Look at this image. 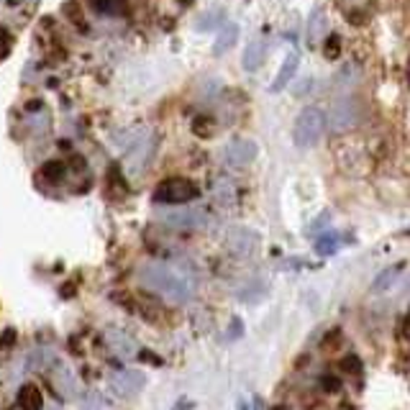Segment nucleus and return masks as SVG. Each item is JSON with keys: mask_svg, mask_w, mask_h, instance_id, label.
<instances>
[{"mask_svg": "<svg viewBox=\"0 0 410 410\" xmlns=\"http://www.w3.org/2000/svg\"><path fill=\"white\" fill-rule=\"evenodd\" d=\"M144 382H147V377L141 372H118L110 377V390L121 397H131L144 387Z\"/></svg>", "mask_w": 410, "mask_h": 410, "instance_id": "obj_7", "label": "nucleus"}, {"mask_svg": "<svg viewBox=\"0 0 410 410\" xmlns=\"http://www.w3.org/2000/svg\"><path fill=\"white\" fill-rule=\"evenodd\" d=\"M95 3V8L100 13H113V11H118V6H121L123 0H93Z\"/></svg>", "mask_w": 410, "mask_h": 410, "instance_id": "obj_20", "label": "nucleus"}, {"mask_svg": "<svg viewBox=\"0 0 410 410\" xmlns=\"http://www.w3.org/2000/svg\"><path fill=\"white\" fill-rule=\"evenodd\" d=\"M54 410H59V408H54Z\"/></svg>", "mask_w": 410, "mask_h": 410, "instance_id": "obj_27", "label": "nucleus"}, {"mask_svg": "<svg viewBox=\"0 0 410 410\" xmlns=\"http://www.w3.org/2000/svg\"><path fill=\"white\" fill-rule=\"evenodd\" d=\"M339 249V236H336V233H333V236H323L320 238L318 243H315V251H318V254H333V251Z\"/></svg>", "mask_w": 410, "mask_h": 410, "instance_id": "obj_17", "label": "nucleus"}, {"mask_svg": "<svg viewBox=\"0 0 410 410\" xmlns=\"http://www.w3.org/2000/svg\"><path fill=\"white\" fill-rule=\"evenodd\" d=\"M19 408L21 410H44V397L36 384H23L19 390Z\"/></svg>", "mask_w": 410, "mask_h": 410, "instance_id": "obj_10", "label": "nucleus"}, {"mask_svg": "<svg viewBox=\"0 0 410 410\" xmlns=\"http://www.w3.org/2000/svg\"><path fill=\"white\" fill-rule=\"evenodd\" d=\"M238 410H249V405H238Z\"/></svg>", "mask_w": 410, "mask_h": 410, "instance_id": "obj_25", "label": "nucleus"}, {"mask_svg": "<svg viewBox=\"0 0 410 410\" xmlns=\"http://www.w3.org/2000/svg\"><path fill=\"white\" fill-rule=\"evenodd\" d=\"M298 64H300V57L295 54V51H290L288 54V59L282 62V67H280V72H277V80L272 83V93H280V90H285L290 85V80L295 77V72H298Z\"/></svg>", "mask_w": 410, "mask_h": 410, "instance_id": "obj_9", "label": "nucleus"}, {"mask_svg": "<svg viewBox=\"0 0 410 410\" xmlns=\"http://www.w3.org/2000/svg\"><path fill=\"white\" fill-rule=\"evenodd\" d=\"M308 33H310V41H320L326 36V16L320 11H315L310 16V26H308Z\"/></svg>", "mask_w": 410, "mask_h": 410, "instance_id": "obj_16", "label": "nucleus"}, {"mask_svg": "<svg viewBox=\"0 0 410 410\" xmlns=\"http://www.w3.org/2000/svg\"><path fill=\"white\" fill-rule=\"evenodd\" d=\"M224 159L228 167H249L256 159V144L251 139H233L228 147L224 149Z\"/></svg>", "mask_w": 410, "mask_h": 410, "instance_id": "obj_5", "label": "nucleus"}, {"mask_svg": "<svg viewBox=\"0 0 410 410\" xmlns=\"http://www.w3.org/2000/svg\"><path fill=\"white\" fill-rule=\"evenodd\" d=\"M339 379H336V377H326V379H323V387H326V390H339Z\"/></svg>", "mask_w": 410, "mask_h": 410, "instance_id": "obj_22", "label": "nucleus"}, {"mask_svg": "<svg viewBox=\"0 0 410 410\" xmlns=\"http://www.w3.org/2000/svg\"><path fill=\"white\" fill-rule=\"evenodd\" d=\"M200 190L187 177H167L154 187V203L162 205H187L198 198Z\"/></svg>", "mask_w": 410, "mask_h": 410, "instance_id": "obj_2", "label": "nucleus"}, {"mask_svg": "<svg viewBox=\"0 0 410 410\" xmlns=\"http://www.w3.org/2000/svg\"><path fill=\"white\" fill-rule=\"evenodd\" d=\"M139 280L141 285L152 293L162 295L164 300L169 303H187L195 293V282L190 275L179 272V269L169 267V264H147V267L139 269Z\"/></svg>", "mask_w": 410, "mask_h": 410, "instance_id": "obj_1", "label": "nucleus"}, {"mask_svg": "<svg viewBox=\"0 0 410 410\" xmlns=\"http://www.w3.org/2000/svg\"><path fill=\"white\" fill-rule=\"evenodd\" d=\"M333 134H344L349 128L359 123V102L357 98H341L331 105V115H328Z\"/></svg>", "mask_w": 410, "mask_h": 410, "instance_id": "obj_4", "label": "nucleus"}, {"mask_svg": "<svg viewBox=\"0 0 410 410\" xmlns=\"http://www.w3.org/2000/svg\"><path fill=\"white\" fill-rule=\"evenodd\" d=\"M400 272H403V264L384 269L382 275H379L377 280H374V285H372V293H384V290H390L392 285H395L397 277H400Z\"/></svg>", "mask_w": 410, "mask_h": 410, "instance_id": "obj_14", "label": "nucleus"}, {"mask_svg": "<svg viewBox=\"0 0 410 410\" xmlns=\"http://www.w3.org/2000/svg\"><path fill=\"white\" fill-rule=\"evenodd\" d=\"M341 367H344V369H354V374H359V369H362L357 357H346L344 362H341Z\"/></svg>", "mask_w": 410, "mask_h": 410, "instance_id": "obj_21", "label": "nucleus"}, {"mask_svg": "<svg viewBox=\"0 0 410 410\" xmlns=\"http://www.w3.org/2000/svg\"><path fill=\"white\" fill-rule=\"evenodd\" d=\"M51 382H54V387L59 390V395L67 397V400H80V397H83V384L77 382V377L67 367H59V369L54 367Z\"/></svg>", "mask_w": 410, "mask_h": 410, "instance_id": "obj_6", "label": "nucleus"}, {"mask_svg": "<svg viewBox=\"0 0 410 410\" xmlns=\"http://www.w3.org/2000/svg\"><path fill=\"white\" fill-rule=\"evenodd\" d=\"M403 336H405V339L410 341V313L405 315V323H403Z\"/></svg>", "mask_w": 410, "mask_h": 410, "instance_id": "obj_23", "label": "nucleus"}, {"mask_svg": "<svg viewBox=\"0 0 410 410\" xmlns=\"http://www.w3.org/2000/svg\"><path fill=\"white\" fill-rule=\"evenodd\" d=\"M408 233H410V228H408Z\"/></svg>", "mask_w": 410, "mask_h": 410, "instance_id": "obj_26", "label": "nucleus"}, {"mask_svg": "<svg viewBox=\"0 0 410 410\" xmlns=\"http://www.w3.org/2000/svg\"><path fill=\"white\" fill-rule=\"evenodd\" d=\"M326 128V115L320 108H303L300 115L295 118V128H293V139H295V147L308 149L313 147L315 141L320 139Z\"/></svg>", "mask_w": 410, "mask_h": 410, "instance_id": "obj_3", "label": "nucleus"}, {"mask_svg": "<svg viewBox=\"0 0 410 410\" xmlns=\"http://www.w3.org/2000/svg\"><path fill=\"white\" fill-rule=\"evenodd\" d=\"M264 62V44L262 41H251L246 49H243V57H241V64H243V70H259Z\"/></svg>", "mask_w": 410, "mask_h": 410, "instance_id": "obj_11", "label": "nucleus"}, {"mask_svg": "<svg viewBox=\"0 0 410 410\" xmlns=\"http://www.w3.org/2000/svg\"><path fill=\"white\" fill-rule=\"evenodd\" d=\"M6 51V41H3V36H0V54Z\"/></svg>", "mask_w": 410, "mask_h": 410, "instance_id": "obj_24", "label": "nucleus"}, {"mask_svg": "<svg viewBox=\"0 0 410 410\" xmlns=\"http://www.w3.org/2000/svg\"><path fill=\"white\" fill-rule=\"evenodd\" d=\"M64 172H67V167H64V162L59 159H51L46 162L41 169H38V177L46 179V182H59V179L64 177Z\"/></svg>", "mask_w": 410, "mask_h": 410, "instance_id": "obj_15", "label": "nucleus"}, {"mask_svg": "<svg viewBox=\"0 0 410 410\" xmlns=\"http://www.w3.org/2000/svg\"><path fill=\"white\" fill-rule=\"evenodd\" d=\"M339 51H341V38L336 36V33H331V38L326 41V57L336 59V57H339Z\"/></svg>", "mask_w": 410, "mask_h": 410, "instance_id": "obj_19", "label": "nucleus"}, {"mask_svg": "<svg viewBox=\"0 0 410 410\" xmlns=\"http://www.w3.org/2000/svg\"><path fill=\"white\" fill-rule=\"evenodd\" d=\"M108 344L115 354H121V357H134L136 354V344L134 339H128L123 331H108Z\"/></svg>", "mask_w": 410, "mask_h": 410, "instance_id": "obj_12", "label": "nucleus"}, {"mask_svg": "<svg viewBox=\"0 0 410 410\" xmlns=\"http://www.w3.org/2000/svg\"><path fill=\"white\" fill-rule=\"evenodd\" d=\"M256 241H259V236L249 228H233L228 233V249L238 256H249L256 249Z\"/></svg>", "mask_w": 410, "mask_h": 410, "instance_id": "obj_8", "label": "nucleus"}, {"mask_svg": "<svg viewBox=\"0 0 410 410\" xmlns=\"http://www.w3.org/2000/svg\"><path fill=\"white\" fill-rule=\"evenodd\" d=\"M238 38V26L236 23H226L224 31L218 33L216 44H213V54H224V51H228L231 46L236 44Z\"/></svg>", "mask_w": 410, "mask_h": 410, "instance_id": "obj_13", "label": "nucleus"}, {"mask_svg": "<svg viewBox=\"0 0 410 410\" xmlns=\"http://www.w3.org/2000/svg\"><path fill=\"white\" fill-rule=\"evenodd\" d=\"M198 213H182V216H169L167 218V224L169 226H182V228H185V226H198Z\"/></svg>", "mask_w": 410, "mask_h": 410, "instance_id": "obj_18", "label": "nucleus"}]
</instances>
